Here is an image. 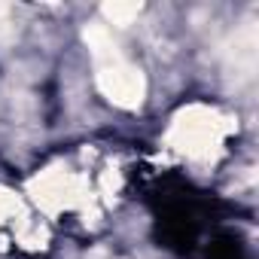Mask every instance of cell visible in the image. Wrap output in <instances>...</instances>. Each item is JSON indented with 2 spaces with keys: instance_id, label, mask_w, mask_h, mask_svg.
Here are the masks:
<instances>
[{
  "instance_id": "1",
  "label": "cell",
  "mask_w": 259,
  "mask_h": 259,
  "mask_svg": "<svg viewBox=\"0 0 259 259\" xmlns=\"http://www.w3.org/2000/svg\"><path fill=\"white\" fill-rule=\"evenodd\" d=\"M82 40L89 46L95 82L104 92V98L122 110H138L147 98V79L141 67L122 52V46L104 25H85Z\"/></svg>"
},
{
  "instance_id": "2",
  "label": "cell",
  "mask_w": 259,
  "mask_h": 259,
  "mask_svg": "<svg viewBox=\"0 0 259 259\" xmlns=\"http://www.w3.org/2000/svg\"><path fill=\"white\" fill-rule=\"evenodd\" d=\"M235 132V119L210 104H189L174 113L165 144L192 162H210L223 153L229 135Z\"/></svg>"
},
{
  "instance_id": "3",
  "label": "cell",
  "mask_w": 259,
  "mask_h": 259,
  "mask_svg": "<svg viewBox=\"0 0 259 259\" xmlns=\"http://www.w3.org/2000/svg\"><path fill=\"white\" fill-rule=\"evenodd\" d=\"M31 198L46 210V213H64L76 210L89 201V183L76 171L67 168H46L31 180Z\"/></svg>"
},
{
  "instance_id": "4",
  "label": "cell",
  "mask_w": 259,
  "mask_h": 259,
  "mask_svg": "<svg viewBox=\"0 0 259 259\" xmlns=\"http://www.w3.org/2000/svg\"><path fill=\"white\" fill-rule=\"evenodd\" d=\"M46 232L40 223L31 220L22 198L10 189H0V244H25V247H43Z\"/></svg>"
},
{
  "instance_id": "5",
  "label": "cell",
  "mask_w": 259,
  "mask_h": 259,
  "mask_svg": "<svg viewBox=\"0 0 259 259\" xmlns=\"http://www.w3.org/2000/svg\"><path fill=\"white\" fill-rule=\"evenodd\" d=\"M232 67L238 76H253L256 70V31L253 28H244L238 37H235V46H232Z\"/></svg>"
},
{
  "instance_id": "6",
  "label": "cell",
  "mask_w": 259,
  "mask_h": 259,
  "mask_svg": "<svg viewBox=\"0 0 259 259\" xmlns=\"http://www.w3.org/2000/svg\"><path fill=\"white\" fill-rule=\"evenodd\" d=\"M101 16L110 25H128L132 19L141 16V4H104L101 7Z\"/></svg>"
}]
</instances>
